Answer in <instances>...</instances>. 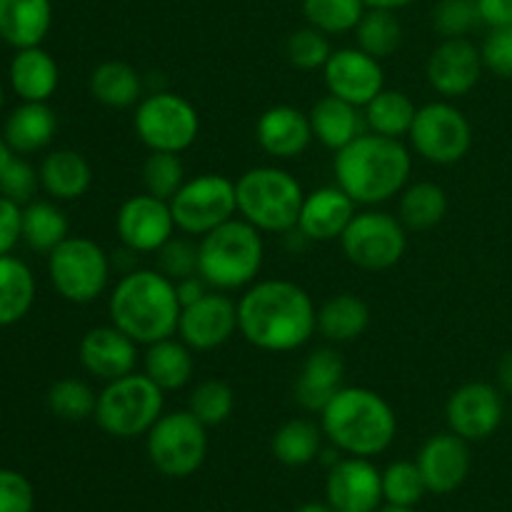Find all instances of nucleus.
Masks as SVG:
<instances>
[{"label":"nucleus","mask_w":512,"mask_h":512,"mask_svg":"<svg viewBox=\"0 0 512 512\" xmlns=\"http://www.w3.org/2000/svg\"><path fill=\"white\" fill-rule=\"evenodd\" d=\"M320 428L338 453L375 458L393 445L398 415L375 390L345 385L320 413Z\"/></svg>","instance_id":"20e7f679"},{"label":"nucleus","mask_w":512,"mask_h":512,"mask_svg":"<svg viewBox=\"0 0 512 512\" xmlns=\"http://www.w3.org/2000/svg\"><path fill=\"white\" fill-rule=\"evenodd\" d=\"M378 512H415L413 508H403V505H383Z\"/></svg>","instance_id":"bf43d9fd"},{"label":"nucleus","mask_w":512,"mask_h":512,"mask_svg":"<svg viewBox=\"0 0 512 512\" xmlns=\"http://www.w3.org/2000/svg\"><path fill=\"white\" fill-rule=\"evenodd\" d=\"M418 108H415L413 98L403 90L383 88L368 105L363 108L365 125L370 133L385 135V138H408L410 128Z\"/></svg>","instance_id":"f704fd0d"},{"label":"nucleus","mask_w":512,"mask_h":512,"mask_svg":"<svg viewBox=\"0 0 512 512\" xmlns=\"http://www.w3.org/2000/svg\"><path fill=\"white\" fill-rule=\"evenodd\" d=\"M13 93L23 103H48L60 83V68L53 55L40 45L15 50L8 68Z\"/></svg>","instance_id":"a878e982"},{"label":"nucleus","mask_w":512,"mask_h":512,"mask_svg":"<svg viewBox=\"0 0 512 512\" xmlns=\"http://www.w3.org/2000/svg\"><path fill=\"white\" fill-rule=\"evenodd\" d=\"M188 410L205 425V428L223 425L235 410L233 388H230L225 380L218 378L203 380V383H198L190 390Z\"/></svg>","instance_id":"a19ab883"},{"label":"nucleus","mask_w":512,"mask_h":512,"mask_svg":"<svg viewBox=\"0 0 512 512\" xmlns=\"http://www.w3.org/2000/svg\"><path fill=\"white\" fill-rule=\"evenodd\" d=\"M425 493H428V485L413 460H395L383 470V500L388 505L415 508Z\"/></svg>","instance_id":"37998d69"},{"label":"nucleus","mask_w":512,"mask_h":512,"mask_svg":"<svg viewBox=\"0 0 512 512\" xmlns=\"http://www.w3.org/2000/svg\"><path fill=\"white\" fill-rule=\"evenodd\" d=\"M195 350L188 348L180 338H165L153 345H145L143 373L158 385L163 393L183 390L193 380Z\"/></svg>","instance_id":"c756f323"},{"label":"nucleus","mask_w":512,"mask_h":512,"mask_svg":"<svg viewBox=\"0 0 512 512\" xmlns=\"http://www.w3.org/2000/svg\"><path fill=\"white\" fill-rule=\"evenodd\" d=\"M410 148L433 165H453L468 155L473 145V128L460 108L448 100L418 108L408 133Z\"/></svg>","instance_id":"ddd939ff"},{"label":"nucleus","mask_w":512,"mask_h":512,"mask_svg":"<svg viewBox=\"0 0 512 512\" xmlns=\"http://www.w3.org/2000/svg\"><path fill=\"white\" fill-rule=\"evenodd\" d=\"M413 170L410 148L398 138L363 133L335 153V185L358 205H380L403 193Z\"/></svg>","instance_id":"f03ea898"},{"label":"nucleus","mask_w":512,"mask_h":512,"mask_svg":"<svg viewBox=\"0 0 512 512\" xmlns=\"http://www.w3.org/2000/svg\"><path fill=\"white\" fill-rule=\"evenodd\" d=\"M330 53L333 48H330L328 35L320 33L313 25L290 33L288 43H285V55H288L290 65L298 70H323Z\"/></svg>","instance_id":"c03bdc74"},{"label":"nucleus","mask_w":512,"mask_h":512,"mask_svg":"<svg viewBox=\"0 0 512 512\" xmlns=\"http://www.w3.org/2000/svg\"><path fill=\"white\" fill-rule=\"evenodd\" d=\"M185 165L180 153H163V150H150L143 163V188L145 193L155 195L160 200H168L185 185Z\"/></svg>","instance_id":"79ce46f5"},{"label":"nucleus","mask_w":512,"mask_h":512,"mask_svg":"<svg viewBox=\"0 0 512 512\" xmlns=\"http://www.w3.org/2000/svg\"><path fill=\"white\" fill-rule=\"evenodd\" d=\"M480 20L495 28H512V0H478Z\"/></svg>","instance_id":"603ef678"},{"label":"nucleus","mask_w":512,"mask_h":512,"mask_svg":"<svg viewBox=\"0 0 512 512\" xmlns=\"http://www.w3.org/2000/svg\"><path fill=\"white\" fill-rule=\"evenodd\" d=\"M263 260V233L238 215L198 240V273L220 293L250 288Z\"/></svg>","instance_id":"39448f33"},{"label":"nucleus","mask_w":512,"mask_h":512,"mask_svg":"<svg viewBox=\"0 0 512 512\" xmlns=\"http://www.w3.org/2000/svg\"><path fill=\"white\" fill-rule=\"evenodd\" d=\"M483 55L468 38H443L430 53L425 75L443 98H463L483 75Z\"/></svg>","instance_id":"6ab92c4d"},{"label":"nucleus","mask_w":512,"mask_h":512,"mask_svg":"<svg viewBox=\"0 0 512 512\" xmlns=\"http://www.w3.org/2000/svg\"><path fill=\"white\" fill-rule=\"evenodd\" d=\"M40 188L53 200L83 198L93 183V168L83 153L73 148L53 150L43 158L38 168Z\"/></svg>","instance_id":"cd10ccee"},{"label":"nucleus","mask_w":512,"mask_h":512,"mask_svg":"<svg viewBox=\"0 0 512 512\" xmlns=\"http://www.w3.org/2000/svg\"><path fill=\"white\" fill-rule=\"evenodd\" d=\"M165 410V393L145 373L110 380L98 393L95 423L113 438L130 440L148 435Z\"/></svg>","instance_id":"0eeeda50"},{"label":"nucleus","mask_w":512,"mask_h":512,"mask_svg":"<svg viewBox=\"0 0 512 512\" xmlns=\"http://www.w3.org/2000/svg\"><path fill=\"white\" fill-rule=\"evenodd\" d=\"M175 290H178L180 305L185 308V305L200 300L205 293H208V290H213V288H210V285L205 283L203 275L198 273V275H188V278H183V280H175Z\"/></svg>","instance_id":"864d4df0"},{"label":"nucleus","mask_w":512,"mask_h":512,"mask_svg":"<svg viewBox=\"0 0 512 512\" xmlns=\"http://www.w3.org/2000/svg\"><path fill=\"white\" fill-rule=\"evenodd\" d=\"M238 215L260 233H290L303 208V185L278 165H258L235 180Z\"/></svg>","instance_id":"423d86ee"},{"label":"nucleus","mask_w":512,"mask_h":512,"mask_svg":"<svg viewBox=\"0 0 512 512\" xmlns=\"http://www.w3.org/2000/svg\"><path fill=\"white\" fill-rule=\"evenodd\" d=\"M88 88L105 108H135L143 98V75L123 60H105L90 73Z\"/></svg>","instance_id":"7c9ffc66"},{"label":"nucleus","mask_w":512,"mask_h":512,"mask_svg":"<svg viewBox=\"0 0 512 512\" xmlns=\"http://www.w3.org/2000/svg\"><path fill=\"white\" fill-rule=\"evenodd\" d=\"M158 258V270L170 278L175 280H183L188 275H198V243L190 240V235L185 238H170L163 248L155 253Z\"/></svg>","instance_id":"49530a36"},{"label":"nucleus","mask_w":512,"mask_h":512,"mask_svg":"<svg viewBox=\"0 0 512 512\" xmlns=\"http://www.w3.org/2000/svg\"><path fill=\"white\" fill-rule=\"evenodd\" d=\"M115 230L125 248L135 250L138 255H155L178 228L168 200L140 193L120 205L115 215Z\"/></svg>","instance_id":"4468645a"},{"label":"nucleus","mask_w":512,"mask_h":512,"mask_svg":"<svg viewBox=\"0 0 512 512\" xmlns=\"http://www.w3.org/2000/svg\"><path fill=\"white\" fill-rule=\"evenodd\" d=\"M113 263L110 255L90 238H68L48 253V278L55 293L75 305L98 300L108 288Z\"/></svg>","instance_id":"6e6552de"},{"label":"nucleus","mask_w":512,"mask_h":512,"mask_svg":"<svg viewBox=\"0 0 512 512\" xmlns=\"http://www.w3.org/2000/svg\"><path fill=\"white\" fill-rule=\"evenodd\" d=\"M448 215V195L438 183L420 180V183L405 185L400 193L398 218L408 230H430Z\"/></svg>","instance_id":"c9c22d12"},{"label":"nucleus","mask_w":512,"mask_h":512,"mask_svg":"<svg viewBox=\"0 0 512 512\" xmlns=\"http://www.w3.org/2000/svg\"><path fill=\"white\" fill-rule=\"evenodd\" d=\"M370 325V308L353 293H340L325 300L318 308V333L328 343L358 340Z\"/></svg>","instance_id":"2f4dec72"},{"label":"nucleus","mask_w":512,"mask_h":512,"mask_svg":"<svg viewBox=\"0 0 512 512\" xmlns=\"http://www.w3.org/2000/svg\"><path fill=\"white\" fill-rule=\"evenodd\" d=\"M498 383H500V390H503V393L512 395V350H508V353L500 358Z\"/></svg>","instance_id":"5fc2aeb1"},{"label":"nucleus","mask_w":512,"mask_h":512,"mask_svg":"<svg viewBox=\"0 0 512 512\" xmlns=\"http://www.w3.org/2000/svg\"><path fill=\"white\" fill-rule=\"evenodd\" d=\"M175 228L190 238H203L218 225L238 215L235 180L220 173H203L185 180L183 188L170 198Z\"/></svg>","instance_id":"9b49d317"},{"label":"nucleus","mask_w":512,"mask_h":512,"mask_svg":"<svg viewBox=\"0 0 512 512\" xmlns=\"http://www.w3.org/2000/svg\"><path fill=\"white\" fill-rule=\"evenodd\" d=\"M365 10H368L365 0H303V15L308 25L325 35L355 30Z\"/></svg>","instance_id":"58836bf2"},{"label":"nucleus","mask_w":512,"mask_h":512,"mask_svg":"<svg viewBox=\"0 0 512 512\" xmlns=\"http://www.w3.org/2000/svg\"><path fill=\"white\" fill-rule=\"evenodd\" d=\"M145 453L165 478H190L208 455V428L190 410L163 413L145 435Z\"/></svg>","instance_id":"1a4fd4ad"},{"label":"nucleus","mask_w":512,"mask_h":512,"mask_svg":"<svg viewBox=\"0 0 512 512\" xmlns=\"http://www.w3.org/2000/svg\"><path fill=\"white\" fill-rule=\"evenodd\" d=\"M238 333V303L220 290H208L200 300L185 305L178 335L195 353L220 348Z\"/></svg>","instance_id":"2eb2a0df"},{"label":"nucleus","mask_w":512,"mask_h":512,"mask_svg":"<svg viewBox=\"0 0 512 512\" xmlns=\"http://www.w3.org/2000/svg\"><path fill=\"white\" fill-rule=\"evenodd\" d=\"M355 200L345 193L340 185H323L313 193H305L303 208L295 228L310 240V243H330L340 240L348 230L350 220L355 218Z\"/></svg>","instance_id":"4be33fe9"},{"label":"nucleus","mask_w":512,"mask_h":512,"mask_svg":"<svg viewBox=\"0 0 512 512\" xmlns=\"http://www.w3.org/2000/svg\"><path fill=\"white\" fill-rule=\"evenodd\" d=\"M480 23L478 0H440L433 10V28L440 38H468Z\"/></svg>","instance_id":"a18cd8bd"},{"label":"nucleus","mask_w":512,"mask_h":512,"mask_svg":"<svg viewBox=\"0 0 512 512\" xmlns=\"http://www.w3.org/2000/svg\"><path fill=\"white\" fill-rule=\"evenodd\" d=\"M13 158H15V153H13V150H10V145L5 143V138H0V178H3L5 168H8V163Z\"/></svg>","instance_id":"4d7b16f0"},{"label":"nucleus","mask_w":512,"mask_h":512,"mask_svg":"<svg viewBox=\"0 0 512 512\" xmlns=\"http://www.w3.org/2000/svg\"><path fill=\"white\" fill-rule=\"evenodd\" d=\"M68 218L53 200H33L23 205V240L35 253H53L68 238Z\"/></svg>","instance_id":"e433bc0d"},{"label":"nucleus","mask_w":512,"mask_h":512,"mask_svg":"<svg viewBox=\"0 0 512 512\" xmlns=\"http://www.w3.org/2000/svg\"><path fill=\"white\" fill-rule=\"evenodd\" d=\"M503 395L490 383H465L445 405V420L455 435L468 443L490 438L503 423Z\"/></svg>","instance_id":"f3484780"},{"label":"nucleus","mask_w":512,"mask_h":512,"mask_svg":"<svg viewBox=\"0 0 512 512\" xmlns=\"http://www.w3.org/2000/svg\"><path fill=\"white\" fill-rule=\"evenodd\" d=\"M53 25L50 0H0V40L15 50L33 48L45 40Z\"/></svg>","instance_id":"bb28decb"},{"label":"nucleus","mask_w":512,"mask_h":512,"mask_svg":"<svg viewBox=\"0 0 512 512\" xmlns=\"http://www.w3.org/2000/svg\"><path fill=\"white\" fill-rule=\"evenodd\" d=\"M323 438L325 433L318 423L308 418H293L275 430L270 450L278 463L288 465V468H303L320 458Z\"/></svg>","instance_id":"72a5a7b5"},{"label":"nucleus","mask_w":512,"mask_h":512,"mask_svg":"<svg viewBox=\"0 0 512 512\" xmlns=\"http://www.w3.org/2000/svg\"><path fill=\"white\" fill-rule=\"evenodd\" d=\"M340 245L355 268L378 273L403 260L408 248V228L400 223V218L383 210H363L350 220Z\"/></svg>","instance_id":"f8f14e48"},{"label":"nucleus","mask_w":512,"mask_h":512,"mask_svg":"<svg viewBox=\"0 0 512 512\" xmlns=\"http://www.w3.org/2000/svg\"><path fill=\"white\" fill-rule=\"evenodd\" d=\"M35 303V275L15 255H0V328L20 323Z\"/></svg>","instance_id":"473e14b6"},{"label":"nucleus","mask_w":512,"mask_h":512,"mask_svg":"<svg viewBox=\"0 0 512 512\" xmlns=\"http://www.w3.org/2000/svg\"><path fill=\"white\" fill-rule=\"evenodd\" d=\"M48 408L55 418L80 423L95 415L98 408V393L80 378L55 380L48 390Z\"/></svg>","instance_id":"ea45409f"},{"label":"nucleus","mask_w":512,"mask_h":512,"mask_svg":"<svg viewBox=\"0 0 512 512\" xmlns=\"http://www.w3.org/2000/svg\"><path fill=\"white\" fill-rule=\"evenodd\" d=\"M323 78L330 95H338L358 108H365L385 88L380 60L360 50L358 45L333 50L323 68Z\"/></svg>","instance_id":"a211bd4d"},{"label":"nucleus","mask_w":512,"mask_h":512,"mask_svg":"<svg viewBox=\"0 0 512 512\" xmlns=\"http://www.w3.org/2000/svg\"><path fill=\"white\" fill-rule=\"evenodd\" d=\"M295 512H333V508L328 503H305Z\"/></svg>","instance_id":"13d9d810"},{"label":"nucleus","mask_w":512,"mask_h":512,"mask_svg":"<svg viewBox=\"0 0 512 512\" xmlns=\"http://www.w3.org/2000/svg\"><path fill=\"white\" fill-rule=\"evenodd\" d=\"M345 380V365L338 350L318 348L303 360L298 378H295V403L308 413H323L325 405L340 393Z\"/></svg>","instance_id":"b1692460"},{"label":"nucleus","mask_w":512,"mask_h":512,"mask_svg":"<svg viewBox=\"0 0 512 512\" xmlns=\"http://www.w3.org/2000/svg\"><path fill=\"white\" fill-rule=\"evenodd\" d=\"M255 140L260 148L278 160H293L313 143L308 113L295 105H273L255 123Z\"/></svg>","instance_id":"5701e85b"},{"label":"nucleus","mask_w":512,"mask_h":512,"mask_svg":"<svg viewBox=\"0 0 512 512\" xmlns=\"http://www.w3.org/2000/svg\"><path fill=\"white\" fill-rule=\"evenodd\" d=\"M418 468L423 473L428 493L450 495L465 483L470 473V450L468 440L448 433L430 435L418 453Z\"/></svg>","instance_id":"412c9836"},{"label":"nucleus","mask_w":512,"mask_h":512,"mask_svg":"<svg viewBox=\"0 0 512 512\" xmlns=\"http://www.w3.org/2000/svg\"><path fill=\"white\" fill-rule=\"evenodd\" d=\"M58 130V115L48 103H20L8 115L3 128L5 143L18 155L45 150Z\"/></svg>","instance_id":"c85d7f7f"},{"label":"nucleus","mask_w":512,"mask_h":512,"mask_svg":"<svg viewBox=\"0 0 512 512\" xmlns=\"http://www.w3.org/2000/svg\"><path fill=\"white\" fill-rule=\"evenodd\" d=\"M3 100H5V95H3V85H0V110H3Z\"/></svg>","instance_id":"052dcab7"},{"label":"nucleus","mask_w":512,"mask_h":512,"mask_svg":"<svg viewBox=\"0 0 512 512\" xmlns=\"http://www.w3.org/2000/svg\"><path fill=\"white\" fill-rule=\"evenodd\" d=\"M238 333L265 353H293L318 333V308L293 280H255L238 300Z\"/></svg>","instance_id":"f257e3e1"},{"label":"nucleus","mask_w":512,"mask_h":512,"mask_svg":"<svg viewBox=\"0 0 512 512\" xmlns=\"http://www.w3.org/2000/svg\"><path fill=\"white\" fill-rule=\"evenodd\" d=\"M18 240H23V205L0 195V255H10Z\"/></svg>","instance_id":"3c124183"},{"label":"nucleus","mask_w":512,"mask_h":512,"mask_svg":"<svg viewBox=\"0 0 512 512\" xmlns=\"http://www.w3.org/2000/svg\"><path fill=\"white\" fill-rule=\"evenodd\" d=\"M483 65L498 78H512V28H495L485 38L483 48Z\"/></svg>","instance_id":"8fccbe9b"},{"label":"nucleus","mask_w":512,"mask_h":512,"mask_svg":"<svg viewBox=\"0 0 512 512\" xmlns=\"http://www.w3.org/2000/svg\"><path fill=\"white\" fill-rule=\"evenodd\" d=\"M35 490L18 470L0 468V512H33Z\"/></svg>","instance_id":"09e8293b"},{"label":"nucleus","mask_w":512,"mask_h":512,"mask_svg":"<svg viewBox=\"0 0 512 512\" xmlns=\"http://www.w3.org/2000/svg\"><path fill=\"white\" fill-rule=\"evenodd\" d=\"M353 33L358 48L378 60L390 58L403 45V25H400L395 10L368 8Z\"/></svg>","instance_id":"4c0bfd02"},{"label":"nucleus","mask_w":512,"mask_h":512,"mask_svg":"<svg viewBox=\"0 0 512 512\" xmlns=\"http://www.w3.org/2000/svg\"><path fill=\"white\" fill-rule=\"evenodd\" d=\"M325 503L333 512H378L383 500V473L370 458H340L325 480Z\"/></svg>","instance_id":"dca6fc26"},{"label":"nucleus","mask_w":512,"mask_h":512,"mask_svg":"<svg viewBox=\"0 0 512 512\" xmlns=\"http://www.w3.org/2000/svg\"><path fill=\"white\" fill-rule=\"evenodd\" d=\"M410 3H415V0H365L368 8H380V10H400V8H408Z\"/></svg>","instance_id":"6e6d98bb"},{"label":"nucleus","mask_w":512,"mask_h":512,"mask_svg":"<svg viewBox=\"0 0 512 512\" xmlns=\"http://www.w3.org/2000/svg\"><path fill=\"white\" fill-rule=\"evenodd\" d=\"M313 138L328 150L338 153L345 145L353 143L363 133H368L363 108L338 98V95H323L308 113Z\"/></svg>","instance_id":"393cba45"},{"label":"nucleus","mask_w":512,"mask_h":512,"mask_svg":"<svg viewBox=\"0 0 512 512\" xmlns=\"http://www.w3.org/2000/svg\"><path fill=\"white\" fill-rule=\"evenodd\" d=\"M133 128L148 150L183 153L198 140L200 115L188 98L170 90H153L135 105Z\"/></svg>","instance_id":"9d476101"},{"label":"nucleus","mask_w":512,"mask_h":512,"mask_svg":"<svg viewBox=\"0 0 512 512\" xmlns=\"http://www.w3.org/2000/svg\"><path fill=\"white\" fill-rule=\"evenodd\" d=\"M183 305L170 278L158 268H135L120 275L110 290L108 315L115 328L138 345H153L158 340L178 335Z\"/></svg>","instance_id":"7ed1b4c3"},{"label":"nucleus","mask_w":512,"mask_h":512,"mask_svg":"<svg viewBox=\"0 0 512 512\" xmlns=\"http://www.w3.org/2000/svg\"><path fill=\"white\" fill-rule=\"evenodd\" d=\"M78 360L85 373L93 375L95 380L110 383V380L135 373V368H138V343L120 328H115L113 323L98 325V328H90L80 338Z\"/></svg>","instance_id":"aec40b11"},{"label":"nucleus","mask_w":512,"mask_h":512,"mask_svg":"<svg viewBox=\"0 0 512 512\" xmlns=\"http://www.w3.org/2000/svg\"><path fill=\"white\" fill-rule=\"evenodd\" d=\"M40 188V175L25 160L13 158L5 168L3 178H0V195H5L8 200L18 205H28L35 200V193Z\"/></svg>","instance_id":"de8ad7c7"}]
</instances>
